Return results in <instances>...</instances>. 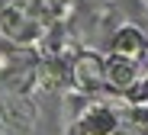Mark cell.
I'll return each mask as SVG.
<instances>
[{
  "mask_svg": "<svg viewBox=\"0 0 148 135\" xmlns=\"http://www.w3.org/2000/svg\"><path fill=\"white\" fill-rule=\"evenodd\" d=\"M119 42H122V45H138V39H135V32H122V39H119ZM126 55L132 58L135 51H132V48H126Z\"/></svg>",
  "mask_w": 148,
  "mask_h": 135,
  "instance_id": "6da1fadb",
  "label": "cell"
}]
</instances>
